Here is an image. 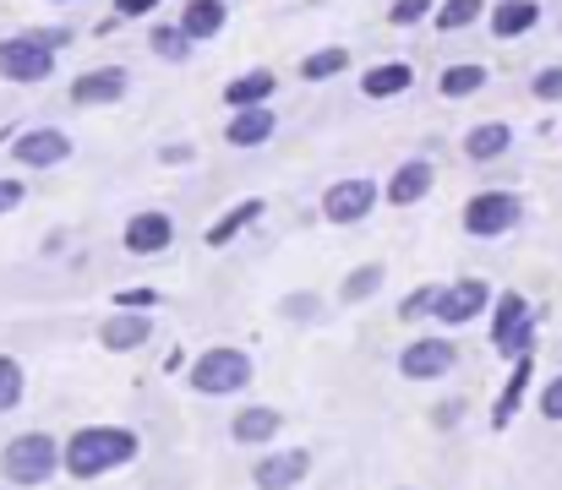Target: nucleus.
<instances>
[{"instance_id": "obj_19", "label": "nucleus", "mask_w": 562, "mask_h": 490, "mask_svg": "<svg viewBox=\"0 0 562 490\" xmlns=\"http://www.w3.org/2000/svg\"><path fill=\"white\" fill-rule=\"evenodd\" d=\"M409 82H415V71L393 60V66H376V71H367V82H361V88H367V99H393V93H404Z\"/></svg>"}, {"instance_id": "obj_2", "label": "nucleus", "mask_w": 562, "mask_h": 490, "mask_svg": "<svg viewBox=\"0 0 562 490\" xmlns=\"http://www.w3.org/2000/svg\"><path fill=\"white\" fill-rule=\"evenodd\" d=\"M60 458H66V453H60L49 436L27 431V436H16V442L5 447L0 469H5V480H11V486H38V480H49V475H55V464H60Z\"/></svg>"}, {"instance_id": "obj_22", "label": "nucleus", "mask_w": 562, "mask_h": 490, "mask_svg": "<svg viewBox=\"0 0 562 490\" xmlns=\"http://www.w3.org/2000/svg\"><path fill=\"white\" fill-rule=\"evenodd\" d=\"M464 153H470V159H497V153H508V126H475L470 143H464Z\"/></svg>"}, {"instance_id": "obj_14", "label": "nucleus", "mask_w": 562, "mask_h": 490, "mask_svg": "<svg viewBox=\"0 0 562 490\" xmlns=\"http://www.w3.org/2000/svg\"><path fill=\"white\" fill-rule=\"evenodd\" d=\"M541 22V5L536 0H503L497 11H492V33L497 38H519V33H530Z\"/></svg>"}, {"instance_id": "obj_21", "label": "nucleus", "mask_w": 562, "mask_h": 490, "mask_svg": "<svg viewBox=\"0 0 562 490\" xmlns=\"http://www.w3.org/2000/svg\"><path fill=\"white\" fill-rule=\"evenodd\" d=\"M273 431H279V414L273 409H246L240 420H235V442H273Z\"/></svg>"}, {"instance_id": "obj_33", "label": "nucleus", "mask_w": 562, "mask_h": 490, "mask_svg": "<svg viewBox=\"0 0 562 490\" xmlns=\"http://www.w3.org/2000/svg\"><path fill=\"white\" fill-rule=\"evenodd\" d=\"M541 414H547V420H562V376L541 392Z\"/></svg>"}, {"instance_id": "obj_5", "label": "nucleus", "mask_w": 562, "mask_h": 490, "mask_svg": "<svg viewBox=\"0 0 562 490\" xmlns=\"http://www.w3.org/2000/svg\"><path fill=\"white\" fill-rule=\"evenodd\" d=\"M514 224H519V196H508V191H481V196L464 207V229L481 235V240L508 235Z\"/></svg>"}, {"instance_id": "obj_18", "label": "nucleus", "mask_w": 562, "mask_h": 490, "mask_svg": "<svg viewBox=\"0 0 562 490\" xmlns=\"http://www.w3.org/2000/svg\"><path fill=\"white\" fill-rule=\"evenodd\" d=\"M181 27H187L191 38H213L224 27V0H191L187 11H181Z\"/></svg>"}, {"instance_id": "obj_25", "label": "nucleus", "mask_w": 562, "mask_h": 490, "mask_svg": "<svg viewBox=\"0 0 562 490\" xmlns=\"http://www.w3.org/2000/svg\"><path fill=\"white\" fill-rule=\"evenodd\" d=\"M345 66H350V55H345V49H323V55H306V66H301V71H306L312 82H323V77H339Z\"/></svg>"}, {"instance_id": "obj_16", "label": "nucleus", "mask_w": 562, "mask_h": 490, "mask_svg": "<svg viewBox=\"0 0 562 490\" xmlns=\"http://www.w3.org/2000/svg\"><path fill=\"white\" fill-rule=\"evenodd\" d=\"M431 191V163H404L398 174H393V185H387V202H420Z\"/></svg>"}, {"instance_id": "obj_27", "label": "nucleus", "mask_w": 562, "mask_h": 490, "mask_svg": "<svg viewBox=\"0 0 562 490\" xmlns=\"http://www.w3.org/2000/svg\"><path fill=\"white\" fill-rule=\"evenodd\" d=\"M154 49H159L165 60H187L191 33H187V27H159V33H154Z\"/></svg>"}, {"instance_id": "obj_13", "label": "nucleus", "mask_w": 562, "mask_h": 490, "mask_svg": "<svg viewBox=\"0 0 562 490\" xmlns=\"http://www.w3.org/2000/svg\"><path fill=\"white\" fill-rule=\"evenodd\" d=\"M121 93H126V71H121V66L88 71V77H77V88H71L77 104H115Z\"/></svg>"}, {"instance_id": "obj_30", "label": "nucleus", "mask_w": 562, "mask_h": 490, "mask_svg": "<svg viewBox=\"0 0 562 490\" xmlns=\"http://www.w3.org/2000/svg\"><path fill=\"white\" fill-rule=\"evenodd\" d=\"M376 284H382V267H361V273L345 284V300H372Z\"/></svg>"}, {"instance_id": "obj_36", "label": "nucleus", "mask_w": 562, "mask_h": 490, "mask_svg": "<svg viewBox=\"0 0 562 490\" xmlns=\"http://www.w3.org/2000/svg\"><path fill=\"white\" fill-rule=\"evenodd\" d=\"M159 0H121V16H143V11H154Z\"/></svg>"}, {"instance_id": "obj_32", "label": "nucleus", "mask_w": 562, "mask_h": 490, "mask_svg": "<svg viewBox=\"0 0 562 490\" xmlns=\"http://www.w3.org/2000/svg\"><path fill=\"white\" fill-rule=\"evenodd\" d=\"M536 99H562V66H552V71L536 77Z\"/></svg>"}, {"instance_id": "obj_17", "label": "nucleus", "mask_w": 562, "mask_h": 490, "mask_svg": "<svg viewBox=\"0 0 562 490\" xmlns=\"http://www.w3.org/2000/svg\"><path fill=\"white\" fill-rule=\"evenodd\" d=\"M268 93H273V71H251V77H235V82L224 88V99H229L235 110H257Z\"/></svg>"}, {"instance_id": "obj_3", "label": "nucleus", "mask_w": 562, "mask_h": 490, "mask_svg": "<svg viewBox=\"0 0 562 490\" xmlns=\"http://www.w3.org/2000/svg\"><path fill=\"white\" fill-rule=\"evenodd\" d=\"M246 381H251V360L240 349H207L191 365V387L196 392H240Z\"/></svg>"}, {"instance_id": "obj_20", "label": "nucleus", "mask_w": 562, "mask_h": 490, "mask_svg": "<svg viewBox=\"0 0 562 490\" xmlns=\"http://www.w3.org/2000/svg\"><path fill=\"white\" fill-rule=\"evenodd\" d=\"M148 332H154L148 317H115V322H104V349H137Z\"/></svg>"}, {"instance_id": "obj_4", "label": "nucleus", "mask_w": 562, "mask_h": 490, "mask_svg": "<svg viewBox=\"0 0 562 490\" xmlns=\"http://www.w3.org/2000/svg\"><path fill=\"white\" fill-rule=\"evenodd\" d=\"M55 71V55L44 38H0V77L11 82H44Z\"/></svg>"}, {"instance_id": "obj_15", "label": "nucleus", "mask_w": 562, "mask_h": 490, "mask_svg": "<svg viewBox=\"0 0 562 490\" xmlns=\"http://www.w3.org/2000/svg\"><path fill=\"white\" fill-rule=\"evenodd\" d=\"M273 137V115L268 110H240L235 121H229V143L235 148H257V143H268Z\"/></svg>"}, {"instance_id": "obj_35", "label": "nucleus", "mask_w": 562, "mask_h": 490, "mask_svg": "<svg viewBox=\"0 0 562 490\" xmlns=\"http://www.w3.org/2000/svg\"><path fill=\"white\" fill-rule=\"evenodd\" d=\"M121 306H143V311H148V306H154V289H126Z\"/></svg>"}, {"instance_id": "obj_31", "label": "nucleus", "mask_w": 562, "mask_h": 490, "mask_svg": "<svg viewBox=\"0 0 562 490\" xmlns=\"http://www.w3.org/2000/svg\"><path fill=\"white\" fill-rule=\"evenodd\" d=\"M426 11H431V0H398V5H393V22L409 27V22H420Z\"/></svg>"}, {"instance_id": "obj_6", "label": "nucleus", "mask_w": 562, "mask_h": 490, "mask_svg": "<svg viewBox=\"0 0 562 490\" xmlns=\"http://www.w3.org/2000/svg\"><path fill=\"white\" fill-rule=\"evenodd\" d=\"M530 332H536L530 306H525L519 295H503V306H497V327H492V343H497L503 354H525V349H530Z\"/></svg>"}, {"instance_id": "obj_9", "label": "nucleus", "mask_w": 562, "mask_h": 490, "mask_svg": "<svg viewBox=\"0 0 562 490\" xmlns=\"http://www.w3.org/2000/svg\"><path fill=\"white\" fill-rule=\"evenodd\" d=\"M481 306H486V284L481 278H464V284H448V289H437V322H470V317H481Z\"/></svg>"}, {"instance_id": "obj_8", "label": "nucleus", "mask_w": 562, "mask_h": 490, "mask_svg": "<svg viewBox=\"0 0 562 490\" xmlns=\"http://www.w3.org/2000/svg\"><path fill=\"white\" fill-rule=\"evenodd\" d=\"M453 360H459V349L448 343V338H420V343H409L404 349V376H415V381H426V376H448L453 371Z\"/></svg>"}, {"instance_id": "obj_24", "label": "nucleus", "mask_w": 562, "mask_h": 490, "mask_svg": "<svg viewBox=\"0 0 562 490\" xmlns=\"http://www.w3.org/2000/svg\"><path fill=\"white\" fill-rule=\"evenodd\" d=\"M257 213H262V202H240L235 213H224V218H218V224L207 229V246H224V240H229V235H235L240 224H251Z\"/></svg>"}, {"instance_id": "obj_1", "label": "nucleus", "mask_w": 562, "mask_h": 490, "mask_svg": "<svg viewBox=\"0 0 562 490\" xmlns=\"http://www.w3.org/2000/svg\"><path fill=\"white\" fill-rule=\"evenodd\" d=\"M132 453H137V436H132V431L99 425V431H77V436H71V447H66V469H71L77 480H93V475L126 464Z\"/></svg>"}, {"instance_id": "obj_11", "label": "nucleus", "mask_w": 562, "mask_h": 490, "mask_svg": "<svg viewBox=\"0 0 562 490\" xmlns=\"http://www.w3.org/2000/svg\"><path fill=\"white\" fill-rule=\"evenodd\" d=\"M170 218L165 213H137L132 224H126V251H137V257H154V251H165L170 246Z\"/></svg>"}, {"instance_id": "obj_29", "label": "nucleus", "mask_w": 562, "mask_h": 490, "mask_svg": "<svg viewBox=\"0 0 562 490\" xmlns=\"http://www.w3.org/2000/svg\"><path fill=\"white\" fill-rule=\"evenodd\" d=\"M525 376H530V360H519V371H514V381H508V392H503L497 425H508V420H514V409H519V398H525Z\"/></svg>"}, {"instance_id": "obj_7", "label": "nucleus", "mask_w": 562, "mask_h": 490, "mask_svg": "<svg viewBox=\"0 0 562 490\" xmlns=\"http://www.w3.org/2000/svg\"><path fill=\"white\" fill-rule=\"evenodd\" d=\"M376 202V185L372 180H339V185H328V196H323V213L334 218V224H356V218H367Z\"/></svg>"}, {"instance_id": "obj_26", "label": "nucleus", "mask_w": 562, "mask_h": 490, "mask_svg": "<svg viewBox=\"0 0 562 490\" xmlns=\"http://www.w3.org/2000/svg\"><path fill=\"white\" fill-rule=\"evenodd\" d=\"M481 16V0H448L442 11H437V27L448 33V27H470Z\"/></svg>"}, {"instance_id": "obj_23", "label": "nucleus", "mask_w": 562, "mask_h": 490, "mask_svg": "<svg viewBox=\"0 0 562 490\" xmlns=\"http://www.w3.org/2000/svg\"><path fill=\"white\" fill-rule=\"evenodd\" d=\"M481 82H486V71H481V66H453V71H442V82H437V88H442V99H464V93H475Z\"/></svg>"}, {"instance_id": "obj_34", "label": "nucleus", "mask_w": 562, "mask_h": 490, "mask_svg": "<svg viewBox=\"0 0 562 490\" xmlns=\"http://www.w3.org/2000/svg\"><path fill=\"white\" fill-rule=\"evenodd\" d=\"M16 202H22V185L16 180H0V213H11Z\"/></svg>"}, {"instance_id": "obj_12", "label": "nucleus", "mask_w": 562, "mask_h": 490, "mask_svg": "<svg viewBox=\"0 0 562 490\" xmlns=\"http://www.w3.org/2000/svg\"><path fill=\"white\" fill-rule=\"evenodd\" d=\"M11 153H16L22 163H33V169H44V163H60V159H66V153H71V143H66L60 132H49V126H44V132H27V137H16V143H11Z\"/></svg>"}, {"instance_id": "obj_10", "label": "nucleus", "mask_w": 562, "mask_h": 490, "mask_svg": "<svg viewBox=\"0 0 562 490\" xmlns=\"http://www.w3.org/2000/svg\"><path fill=\"white\" fill-rule=\"evenodd\" d=\"M306 469H312V453H301V447L273 453V458L257 464V490H295L306 480Z\"/></svg>"}, {"instance_id": "obj_28", "label": "nucleus", "mask_w": 562, "mask_h": 490, "mask_svg": "<svg viewBox=\"0 0 562 490\" xmlns=\"http://www.w3.org/2000/svg\"><path fill=\"white\" fill-rule=\"evenodd\" d=\"M16 398H22V365L16 360H0V414L16 409Z\"/></svg>"}]
</instances>
